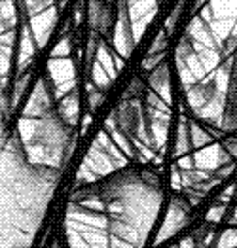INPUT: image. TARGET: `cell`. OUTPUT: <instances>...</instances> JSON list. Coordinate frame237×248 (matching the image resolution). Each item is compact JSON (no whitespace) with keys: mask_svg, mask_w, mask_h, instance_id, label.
Listing matches in <instances>:
<instances>
[{"mask_svg":"<svg viewBox=\"0 0 237 248\" xmlns=\"http://www.w3.org/2000/svg\"><path fill=\"white\" fill-rule=\"evenodd\" d=\"M163 191L150 165L124 167L78 186L66 203L65 248H146Z\"/></svg>","mask_w":237,"mask_h":248,"instance_id":"1","label":"cell"},{"mask_svg":"<svg viewBox=\"0 0 237 248\" xmlns=\"http://www.w3.org/2000/svg\"><path fill=\"white\" fill-rule=\"evenodd\" d=\"M61 169L36 165L12 133L2 148V248H31Z\"/></svg>","mask_w":237,"mask_h":248,"instance_id":"2","label":"cell"},{"mask_svg":"<svg viewBox=\"0 0 237 248\" xmlns=\"http://www.w3.org/2000/svg\"><path fill=\"white\" fill-rule=\"evenodd\" d=\"M199 16L207 21L224 49V42L237 23V0H209L199 10Z\"/></svg>","mask_w":237,"mask_h":248,"instance_id":"3","label":"cell"},{"mask_svg":"<svg viewBox=\"0 0 237 248\" xmlns=\"http://www.w3.org/2000/svg\"><path fill=\"white\" fill-rule=\"evenodd\" d=\"M57 17H59V6H51V8L42 10V12H38L32 17L27 19L31 31H32V36H34V40H36L40 49L51 38L53 29H55V23H57Z\"/></svg>","mask_w":237,"mask_h":248,"instance_id":"4","label":"cell"},{"mask_svg":"<svg viewBox=\"0 0 237 248\" xmlns=\"http://www.w3.org/2000/svg\"><path fill=\"white\" fill-rule=\"evenodd\" d=\"M38 44L32 36V31L29 27V21L21 19V34H19V51H17V74L21 76L23 72L31 66V62L34 61L36 51H38Z\"/></svg>","mask_w":237,"mask_h":248,"instance_id":"5","label":"cell"},{"mask_svg":"<svg viewBox=\"0 0 237 248\" xmlns=\"http://www.w3.org/2000/svg\"><path fill=\"white\" fill-rule=\"evenodd\" d=\"M55 2H57V0H17L23 19H29V17H32L34 14H38V12H42V10H47V8H51V6H55Z\"/></svg>","mask_w":237,"mask_h":248,"instance_id":"6","label":"cell"},{"mask_svg":"<svg viewBox=\"0 0 237 248\" xmlns=\"http://www.w3.org/2000/svg\"><path fill=\"white\" fill-rule=\"evenodd\" d=\"M182 10H184V0H180L178 4H176V8L171 12V16H169V19L165 23V27H163V31L167 32V34H171L173 31H174V25H176V21L180 17V14H182Z\"/></svg>","mask_w":237,"mask_h":248,"instance_id":"7","label":"cell"},{"mask_svg":"<svg viewBox=\"0 0 237 248\" xmlns=\"http://www.w3.org/2000/svg\"><path fill=\"white\" fill-rule=\"evenodd\" d=\"M70 49H72V44H70V40L66 36H63L61 40L55 44V47L51 51V57H66V55H70Z\"/></svg>","mask_w":237,"mask_h":248,"instance_id":"8","label":"cell"},{"mask_svg":"<svg viewBox=\"0 0 237 248\" xmlns=\"http://www.w3.org/2000/svg\"><path fill=\"white\" fill-rule=\"evenodd\" d=\"M169 248H184V245H176V247L173 245V247H169ZM188 248H195V241H194V239H190V245H188Z\"/></svg>","mask_w":237,"mask_h":248,"instance_id":"9","label":"cell"},{"mask_svg":"<svg viewBox=\"0 0 237 248\" xmlns=\"http://www.w3.org/2000/svg\"><path fill=\"white\" fill-rule=\"evenodd\" d=\"M66 4V0H57V6H59V10H63Z\"/></svg>","mask_w":237,"mask_h":248,"instance_id":"10","label":"cell"},{"mask_svg":"<svg viewBox=\"0 0 237 248\" xmlns=\"http://www.w3.org/2000/svg\"><path fill=\"white\" fill-rule=\"evenodd\" d=\"M53 248H65V247H61V243H55V245H53Z\"/></svg>","mask_w":237,"mask_h":248,"instance_id":"11","label":"cell"},{"mask_svg":"<svg viewBox=\"0 0 237 248\" xmlns=\"http://www.w3.org/2000/svg\"><path fill=\"white\" fill-rule=\"evenodd\" d=\"M107 2H112V0H107Z\"/></svg>","mask_w":237,"mask_h":248,"instance_id":"12","label":"cell"},{"mask_svg":"<svg viewBox=\"0 0 237 248\" xmlns=\"http://www.w3.org/2000/svg\"><path fill=\"white\" fill-rule=\"evenodd\" d=\"M159 2H163V0H159Z\"/></svg>","mask_w":237,"mask_h":248,"instance_id":"13","label":"cell"},{"mask_svg":"<svg viewBox=\"0 0 237 248\" xmlns=\"http://www.w3.org/2000/svg\"><path fill=\"white\" fill-rule=\"evenodd\" d=\"M127 2H131V0H127Z\"/></svg>","mask_w":237,"mask_h":248,"instance_id":"14","label":"cell"}]
</instances>
